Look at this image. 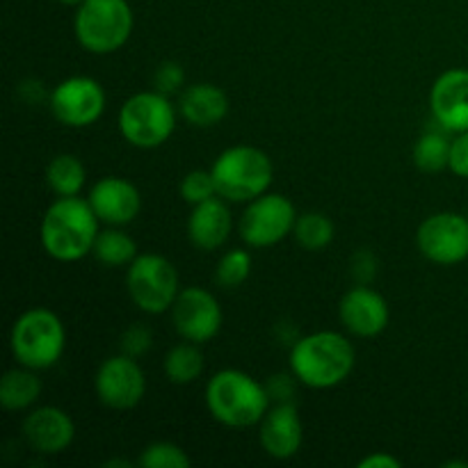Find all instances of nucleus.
<instances>
[{
  "mask_svg": "<svg viewBox=\"0 0 468 468\" xmlns=\"http://www.w3.org/2000/svg\"><path fill=\"white\" fill-rule=\"evenodd\" d=\"M451 137L446 131H428L416 140L411 158L414 165L425 174H439L448 169V160H451Z\"/></svg>",
  "mask_w": 468,
  "mask_h": 468,
  "instance_id": "a878e982",
  "label": "nucleus"
},
{
  "mask_svg": "<svg viewBox=\"0 0 468 468\" xmlns=\"http://www.w3.org/2000/svg\"><path fill=\"white\" fill-rule=\"evenodd\" d=\"M151 343H154V336H151V329L144 327V324H131L122 334V352L128 356H135V359H140L144 352L151 350Z\"/></svg>",
  "mask_w": 468,
  "mask_h": 468,
  "instance_id": "c756f323",
  "label": "nucleus"
},
{
  "mask_svg": "<svg viewBox=\"0 0 468 468\" xmlns=\"http://www.w3.org/2000/svg\"><path fill=\"white\" fill-rule=\"evenodd\" d=\"M204 352H201L199 343L181 341L167 352L163 361V370L167 379L178 387H187V384L197 382L204 373Z\"/></svg>",
  "mask_w": 468,
  "mask_h": 468,
  "instance_id": "4be33fe9",
  "label": "nucleus"
},
{
  "mask_svg": "<svg viewBox=\"0 0 468 468\" xmlns=\"http://www.w3.org/2000/svg\"><path fill=\"white\" fill-rule=\"evenodd\" d=\"M178 112L190 126L213 128L229 114V96L213 82H197L183 90L178 99Z\"/></svg>",
  "mask_w": 468,
  "mask_h": 468,
  "instance_id": "aec40b11",
  "label": "nucleus"
},
{
  "mask_svg": "<svg viewBox=\"0 0 468 468\" xmlns=\"http://www.w3.org/2000/svg\"><path fill=\"white\" fill-rule=\"evenodd\" d=\"M430 112L441 131H468V69H448L430 90Z\"/></svg>",
  "mask_w": 468,
  "mask_h": 468,
  "instance_id": "4468645a",
  "label": "nucleus"
},
{
  "mask_svg": "<svg viewBox=\"0 0 468 468\" xmlns=\"http://www.w3.org/2000/svg\"><path fill=\"white\" fill-rule=\"evenodd\" d=\"M183 201H187L190 206L201 204L206 199H213L218 197V186H215L213 172H206V169H192L183 176L181 186H178Z\"/></svg>",
  "mask_w": 468,
  "mask_h": 468,
  "instance_id": "c85d7f7f",
  "label": "nucleus"
},
{
  "mask_svg": "<svg viewBox=\"0 0 468 468\" xmlns=\"http://www.w3.org/2000/svg\"><path fill=\"white\" fill-rule=\"evenodd\" d=\"M206 407L227 428H254L272 407V396L245 370L224 368L206 384Z\"/></svg>",
  "mask_w": 468,
  "mask_h": 468,
  "instance_id": "7ed1b4c3",
  "label": "nucleus"
},
{
  "mask_svg": "<svg viewBox=\"0 0 468 468\" xmlns=\"http://www.w3.org/2000/svg\"><path fill=\"white\" fill-rule=\"evenodd\" d=\"M297 245L306 251H324L334 242L336 229L324 213L311 210V213L297 215L295 229H292Z\"/></svg>",
  "mask_w": 468,
  "mask_h": 468,
  "instance_id": "393cba45",
  "label": "nucleus"
},
{
  "mask_svg": "<svg viewBox=\"0 0 468 468\" xmlns=\"http://www.w3.org/2000/svg\"><path fill=\"white\" fill-rule=\"evenodd\" d=\"M91 254L108 268H126L137 259V245L126 231L119 227H108L99 231Z\"/></svg>",
  "mask_w": 468,
  "mask_h": 468,
  "instance_id": "b1692460",
  "label": "nucleus"
},
{
  "mask_svg": "<svg viewBox=\"0 0 468 468\" xmlns=\"http://www.w3.org/2000/svg\"><path fill=\"white\" fill-rule=\"evenodd\" d=\"M448 169H451L455 176L468 178V131L457 133V135L452 137Z\"/></svg>",
  "mask_w": 468,
  "mask_h": 468,
  "instance_id": "2f4dec72",
  "label": "nucleus"
},
{
  "mask_svg": "<svg viewBox=\"0 0 468 468\" xmlns=\"http://www.w3.org/2000/svg\"><path fill=\"white\" fill-rule=\"evenodd\" d=\"M101 219L90 201L80 197H58L46 208L39 240L46 254L59 263H76L94 250Z\"/></svg>",
  "mask_w": 468,
  "mask_h": 468,
  "instance_id": "f257e3e1",
  "label": "nucleus"
},
{
  "mask_svg": "<svg viewBox=\"0 0 468 468\" xmlns=\"http://www.w3.org/2000/svg\"><path fill=\"white\" fill-rule=\"evenodd\" d=\"M154 80L155 90L163 91V94H174L183 85V80H186V73H183V67L178 62H163L158 71H155Z\"/></svg>",
  "mask_w": 468,
  "mask_h": 468,
  "instance_id": "7c9ffc66",
  "label": "nucleus"
},
{
  "mask_svg": "<svg viewBox=\"0 0 468 468\" xmlns=\"http://www.w3.org/2000/svg\"><path fill=\"white\" fill-rule=\"evenodd\" d=\"M67 347V329L55 311L35 306L16 318L9 334V350L18 366L32 370L53 368Z\"/></svg>",
  "mask_w": 468,
  "mask_h": 468,
  "instance_id": "39448f33",
  "label": "nucleus"
},
{
  "mask_svg": "<svg viewBox=\"0 0 468 468\" xmlns=\"http://www.w3.org/2000/svg\"><path fill=\"white\" fill-rule=\"evenodd\" d=\"M292 378L304 387L323 391L346 382L356 364L355 346L341 332L306 334L291 347Z\"/></svg>",
  "mask_w": 468,
  "mask_h": 468,
  "instance_id": "f03ea898",
  "label": "nucleus"
},
{
  "mask_svg": "<svg viewBox=\"0 0 468 468\" xmlns=\"http://www.w3.org/2000/svg\"><path fill=\"white\" fill-rule=\"evenodd\" d=\"M142 468H190L192 460L181 446L172 441H155L146 446L137 457Z\"/></svg>",
  "mask_w": 468,
  "mask_h": 468,
  "instance_id": "cd10ccee",
  "label": "nucleus"
},
{
  "mask_svg": "<svg viewBox=\"0 0 468 468\" xmlns=\"http://www.w3.org/2000/svg\"><path fill=\"white\" fill-rule=\"evenodd\" d=\"M133 9L128 0H82L73 16V35L91 55H110L131 39Z\"/></svg>",
  "mask_w": 468,
  "mask_h": 468,
  "instance_id": "423d86ee",
  "label": "nucleus"
},
{
  "mask_svg": "<svg viewBox=\"0 0 468 468\" xmlns=\"http://www.w3.org/2000/svg\"><path fill=\"white\" fill-rule=\"evenodd\" d=\"M126 291L133 304L149 315L169 311L181 292L178 272L169 259L160 254H137L128 265Z\"/></svg>",
  "mask_w": 468,
  "mask_h": 468,
  "instance_id": "6e6552de",
  "label": "nucleus"
},
{
  "mask_svg": "<svg viewBox=\"0 0 468 468\" xmlns=\"http://www.w3.org/2000/svg\"><path fill=\"white\" fill-rule=\"evenodd\" d=\"M295 222L297 210L292 201L277 192H265L247 204L245 213L240 215L238 231L247 247L268 250L291 236Z\"/></svg>",
  "mask_w": 468,
  "mask_h": 468,
  "instance_id": "1a4fd4ad",
  "label": "nucleus"
},
{
  "mask_svg": "<svg viewBox=\"0 0 468 468\" xmlns=\"http://www.w3.org/2000/svg\"><path fill=\"white\" fill-rule=\"evenodd\" d=\"M218 195L233 204H250L270 192L274 181L272 158L263 149L250 144L229 146L210 167Z\"/></svg>",
  "mask_w": 468,
  "mask_h": 468,
  "instance_id": "20e7f679",
  "label": "nucleus"
},
{
  "mask_svg": "<svg viewBox=\"0 0 468 468\" xmlns=\"http://www.w3.org/2000/svg\"><path fill=\"white\" fill-rule=\"evenodd\" d=\"M39 370L18 368L7 370L0 379V407L5 411H26L37 405L41 396V379L37 378Z\"/></svg>",
  "mask_w": 468,
  "mask_h": 468,
  "instance_id": "412c9836",
  "label": "nucleus"
},
{
  "mask_svg": "<svg viewBox=\"0 0 468 468\" xmlns=\"http://www.w3.org/2000/svg\"><path fill=\"white\" fill-rule=\"evenodd\" d=\"M87 201L96 218L108 227H126L142 210V195L128 178L105 176L91 186Z\"/></svg>",
  "mask_w": 468,
  "mask_h": 468,
  "instance_id": "dca6fc26",
  "label": "nucleus"
},
{
  "mask_svg": "<svg viewBox=\"0 0 468 468\" xmlns=\"http://www.w3.org/2000/svg\"><path fill=\"white\" fill-rule=\"evenodd\" d=\"M23 439L37 455H59L76 439V425L59 407H35L23 419Z\"/></svg>",
  "mask_w": 468,
  "mask_h": 468,
  "instance_id": "f3484780",
  "label": "nucleus"
},
{
  "mask_svg": "<svg viewBox=\"0 0 468 468\" xmlns=\"http://www.w3.org/2000/svg\"><path fill=\"white\" fill-rule=\"evenodd\" d=\"M222 306L218 297L199 286L181 288L172 306V323L183 341L204 343L213 341L222 329Z\"/></svg>",
  "mask_w": 468,
  "mask_h": 468,
  "instance_id": "f8f14e48",
  "label": "nucleus"
},
{
  "mask_svg": "<svg viewBox=\"0 0 468 468\" xmlns=\"http://www.w3.org/2000/svg\"><path fill=\"white\" fill-rule=\"evenodd\" d=\"M96 398L114 411L135 410L146 393V378L135 356L117 355L105 359L94 375Z\"/></svg>",
  "mask_w": 468,
  "mask_h": 468,
  "instance_id": "9d476101",
  "label": "nucleus"
},
{
  "mask_svg": "<svg viewBox=\"0 0 468 468\" xmlns=\"http://www.w3.org/2000/svg\"><path fill=\"white\" fill-rule=\"evenodd\" d=\"M338 318H341V324L352 336L375 338L388 327L391 314H388V304L384 295H379L370 286L356 283L355 288H350L341 297Z\"/></svg>",
  "mask_w": 468,
  "mask_h": 468,
  "instance_id": "2eb2a0df",
  "label": "nucleus"
},
{
  "mask_svg": "<svg viewBox=\"0 0 468 468\" xmlns=\"http://www.w3.org/2000/svg\"><path fill=\"white\" fill-rule=\"evenodd\" d=\"M105 466H131V462L128 460H110V462H105Z\"/></svg>",
  "mask_w": 468,
  "mask_h": 468,
  "instance_id": "f704fd0d",
  "label": "nucleus"
},
{
  "mask_svg": "<svg viewBox=\"0 0 468 468\" xmlns=\"http://www.w3.org/2000/svg\"><path fill=\"white\" fill-rule=\"evenodd\" d=\"M251 274V254L247 250H229L215 268V283L227 291L242 286Z\"/></svg>",
  "mask_w": 468,
  "mask_h": 468,
  "instance_id": "bb28decb",
  "label": "nucleus"
},
{
  "mask_svg": "<svg viewBox=\"0 0 468 468\" xmlns=\"http://www.w3.org/2000/svg\"><path fill=\"white\" fill-rule=\"evenodd\" d=\"M58 3H62V5H76V7H78V5H80L82 0H58Z\"/></svg>",
  "mask_w": 468,
  "mask_h": 468,
  "instance_id": "c9c22d12",
  "label": "nucleus"
},
{
  "mask_svg": "<svg viewBox=\"0 0 468 468\" xmlns=\"http://www.w3.org/2000/svg\"><path fill=\"white\" fill-rule=\"evenodd\" d=\"M416 247L437 265L462 263L468 259V219L451 210L430 215L416 231Z\"/></svg>",
  "mask_w": 468,
  "mask_h": 468,
  "instance_id": "ddd939ff",
  "label": "nucleus"
},
{
  "mask_svg": "<svg viewBox=\"0 0 468 468\" xmlns=\"http://www.w3.org/2000/svg\"><path fill=\"white\" fill-rule=\"evenodd\" d=\"M259 441L265 455L272 460H291L300 452L304 441V428L297 414V407L291 402H279L268 410L259 423Z\"/></svg>",
  "mask_w": 468,
  "mask_h": 468,
  "instance_id": "a211bd4d",
  "label": "nucleus"
},
{
  "mask_svg": "<svg viewBox=\"0 0 468 468\" xmlns=\"http://www.w3.org/2000/svg\"><path fill=\"white\" fill-rule=\"evenodd\" d=\"M402 462L388 452H370L359 462V468H400Z\"/></svg>",
  "mask_w": 468,
  "mask_h": 468,
  "instance_id": "72a5a7b5",
  "label": "nucleus"
},
{
  "mask_svg": "<svg viewBox=\"0 0 468 468\" xmlns=\"http://www.w3.org/2000/svg\"><path fill=\"white\" fill-rule=\"evenodd\" d=\"M50 112L62 126L87 128L105 112V90L90 76L64 78L50 91Z\"/></svg>",
  "mask_w": 468,
  "mask_h": 468,
  "instance_id": "9b49d317",
  "label": "nucleus"
},
{
  "mask_svg": "<svg viewBox=\"0 0 468 468\" xmlns=\"http://www.w3.org/2000/svg\"><path fill=\"white\" fill-rule=\"evenodd\" d=\"M117 126L135 149H158L176 131V108L163 91H137L119 108Z\"/></svg>",
  "mask_w": 468,
  "mask_h": 468,
  "instance_id": "0eeeda50",
  "label": "nucleus"
},
{
  "mask_svg": "<svg viewBox=\"0 0 468 468\" xmlns=\"http://www.w3.org/2000/svg\"><path fill=\"white\" fill-rule=\"evenodd\" d=\"M375 270H378V261H375L373 251L361 250L352 256V274H355L356 283L368 286V283L375 279Z\"/></svg>",
  "mask_w": 468,
  "mask_h": 468,
  "instance_id": "473e14b6",
  "label": "nucleus"
},
{
  "mask_svg": "<svg viewBox=\"0 0 468 468\" xmlns=\"http://www.w3.org/2000/svg\"><path fill=\"white\" fill-rule=\"evenodd\" d=\"M233 231V215L227 206V199L213 197L201 204L192 206L187 218V238L201 251H215L229 240Z\"/></svg>",
  "mask_w": 468,
  "mask_h": 468,
  "instance_id": "6ab92c4d",
  "label": "nucleus"
},
{
  "mask_svg": "<svg viewBox=\"0 0 468 468\" xmlns=\"http://www.w3.org/2000/svg\"><path fill=\"white\" fill-rule=\"evenodd\" d=\"M46 183L55 197H78L87 183V169L78 155L59 154L46 167Z\"/></svg>",
  "mask_w": 468,
  "mask_h": 468,
  "instance_id": "5701e85b",
  "label": "nucleus"
}]
</instances>
